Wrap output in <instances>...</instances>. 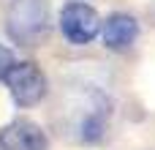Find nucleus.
Listing matches in <instances>:
<instances>
[{
  "label": "nucleus",
  "mask_w": 155,
  "mask_h": 150,
  "mask_svg": "<svg viewBox=\"0 0 155 150\" xmlns=\"http://www.w3.org/2000/svg\"><path fill=\"white\" fill-rule=\"evenodd\" d=\"M5 30L19 46H38L49 33V3L14 0L5 14Z\"/></svg>",
  "instance_id": "1"
},
{
  "label": "nucleus",
  "mask_w": 155,
  "mask_h": 150,
  "mask_svg": "<svg viewBox=\"0 0 155 150\" xmlns=\"http://www.w3.org/2000/svg\"><path fill=\"white\" fill-rule=\"evenodd\" d=\"M5 85H8V93L14 98V104H19V107H35V104H41L46 98V90H49L46 74L35 63H30V60L14 63V68L5 77Z\"/></svg>",
  "instance_id": "2"
},
{
  "label": "nucleus",
  "mask_w": 155,
  "mask_h": 150,
  "mask_svg": "<svg viewBox=\"0 0 155 150\" xmlns=\"http://www.w3.org/2000/svg\"><path fill=\"white\" fill-rule=\"evenodd\" d=\"M101 30H104V22H101V16H98V11L93 5H87V3L63 5V11H60V33L71 44H76V46L90 44Z\"/></svg>",
  "instance_id": "3"
},
{
  "label": "nucleus",
  "mask_w": 155,
  "mask_h": 150,
  "mask_svg": "<svg viewBox=\"0 0 155 150\" xmlns=\"http://www.w3.org/2000/svg\"><path fill=\"white\" fill-rule=\"evenodd\" d=\"M0 148L3 150H49L46 131L27 118L11 120L0 128Z\"/></svg>",
  "instance_id": "4"
},
{
  "label": "nucleus",
  "mask_w": 155,
  "mask_h": 150,
  "mask_svg": "<svg viewBox=\"0 0 155 150\" xmlns=\"http://www.w3.org/2000/svg\"><path fill=\"white\" fill-rule=\"evenodd\" d=\"M139 36V22L131 16V14H109L106 22H104V30H101V41L106 49L112 52H123L128 49Z\"/></svg>",
  "instance_id": "5"
},
{
  "label": "nucleus",
  "mask_w": 155,
  "mask_h": 150,
  "mask_svg": "<svg viewBox=\"0 0 155 150\" xmlns=\"http://www.w3.org/2000/svg\"><path fill=\"white\" fill-rule=\"evenodd\" d=\"M14 63H16V60H14L11 49L0 44V79H5V77H8V71L14 68Z\"/></svg>",
  "instance_id": "6"
}]
</instances>
